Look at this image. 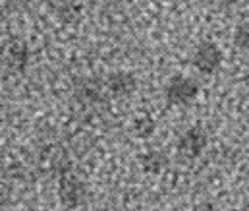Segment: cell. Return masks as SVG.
Returning <instances> with one entry per match:
<instances>
[{
	"instance_id": "6da1fadb",
	"label": "cell",
	"mask_w": 249,
	"mask_h": 211,
	"mask_svg": "<svg viewBox=\"0 0 249 211\" xmlns=\"http://www.w3.org/2000/svg\"><path fill=\"white\" fill-rule=\"evenodd\" d=\"M199 91L201 87L195 77L176 74L164 85V99L170 107H189L197 99Z\"/></svg>"
},
{
	"instance_id": "7a4b0ae2",
	"label": "cell",
	"mask_w": 249,
	"mask_h": 211,
	"mask_svg": "<svg viewBox=\"0 0 249 211\" xmlns=\"http://www.w3.org/2000/svg\"><path fill=\"white\" fill-rule=\"evenodd\" d=\"M58 200L62 204L66 210H77L81 208L87 198H89V190H87V184L71 174V173H66L58 178Z\"/></svg>"
},
{
	"instance_id": "3957f363",
	"label": "cell",
	"mask_w": 249,
	"mask_h": 211,
	"mask_svg": "<svg viewBox=\"0 0 249 211\" xmlns=\"http://www.w3.org/2000/svg\"><path fill=\"white\" fill-rule=\"evenodd\" d=\"M224 62V53L222 49L213 43V41H203L199 43L195 49H193V55H191V64L193 68L203 74V76H213L220 70Z\"/></svg>"
},
{
	"instance_id": "277c9868",
	"label": "cell",
	"mask_w": 249,
	"mask_h": 211,
	"mask_svg": "<svg viewBox=\"0 0 249 211\" xmlns=\"http://www.w3.org/2000/svg\"><path fill=\"white\" fill-rule=\"evenodd\" d=\"M207 145H209V134L201 126H191V128L184 130L176 141V149L184 159L201 157L205 153Z\"/></svg>"
},
{
	"instance_id": "5b68a950",
	"label": "cell",
	"mask_w": 249,
	"mask_h": 211,
	"mask_svg": "<svg viewBox=\"0 0 249 211\" xmlns=\"http://www.w3.org/2000/svg\"><path fill=\"white\" fill-rule=\"evenodd\" d=\"M107 89L112 97H129L137 91V77L131 72H114L107 77Z\"/></svg>"
},
{
	"instance_id": "8992f818",
	"label": "cell",
	"mask_w": 249,
	"mask_h": 211,
	"mask_svg": "<svg viewBox=\"0 0 249 211\" xmlns=\"http://www.w3.org/2000/svg\"><path fill=\"white\" fill-rule=\"evenodd\" d=\"M137 161H139V167L143 169V173H149V174H160L168 167V155L160 149L143 151L137 157Z\"/></svg>"
},
{
	"instance_id": "52a82bcc",
	"label": "cell",
	"mask_w": 249,
	"mask_h": 211,
	"mask_svg": "<svg viewBox=\"0 0 249 211\" xmlns=\"http://www.w3.org/2000/svg\"><path fill=\"white\" fill-rule=\"evenodd\" d=\"M29 57H31V53H29L27 43H23V41H14V43L8 47V51H6V64L18 74V72H23L27 68Z\"/></svg>"
},
{
	"instance_id": "ba28073f",
	"label": "cell",
	"mask_w": 249,
	"mask_h": 211,
	"mask_svg": "<svg viewBox=\"0 0 249 211\" xmlns=\"http://www.w3.org/2000/svg\"><path fill=\"white\" fill-rule=\"evenodd\" d=\"M133 134L139 138V140H147L155 134L157 130V122L151 115H139L135 120H133Z\"/></svg>"
},
{
	"instance_id": "9c48e42d",
	"label": "cell",
	"mask_w": 249,
	"mask_h": 211,
	"mask_svg": "<svg viewBox=\"0 0 249 211\" xmlns=\"http://www.w3.org/2000/svg\"><path fill=\"white\" fill-rule=\"evenodd\" d=\"M232 43L240 51H249V21H242L236 25L232 33Z\"/></svg>"
},
{
	"instance_id": "30bf717a",
	"label": "cell",
	"mask_w": 249,
	"mask_h": 211,
	"mask_svg": "<svg viewBox=\"0 0 249 211\" xmlns=\"http://www.w3.org/2000/svg\"><path fill=\"white\" fill-rule=\"evenodd\" d=\"M191 211H222L220 208H216L214 204H211V202H203V204H199V206H195Z\"/></svg>"
},
{
	"instance_id": "8fae6325",
	"label": "cell",
	"mask_w": 249,
	"mask_h": 211,
	"mask_svg": "<svg viewBox=\"0 0 249 211\" xmlns=\"http://www.w3.org/2000/svg\"><path fill=\"white\" fill-rule=\"evenodd\" d=\"M153 211H168V210H153Z\"/></svg>"
}]
</instances>
